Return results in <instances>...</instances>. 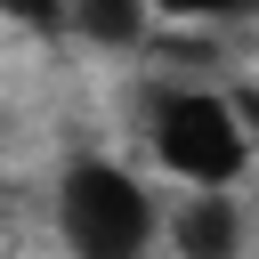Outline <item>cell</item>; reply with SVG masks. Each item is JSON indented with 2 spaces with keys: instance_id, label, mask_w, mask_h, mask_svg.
Instances as JSON below:
<instances>
[{
  "instance_id": "1",
  "label": "cell",
  "mask_w": 259,
  "mask_h": 259,
  "mask_svg": "<svg viewBox=\"0 0 259 259\" xmlns=\"http://www.w3.org/2000/svg\"><path fill=\"white\" fill-rule=\"evenodd\" d=\"M146 138H154V162L178 186H235L243 162H251L243 105L219 97V89H194V81H154L146 89Z\"/></svg>"
},
{
  "instance_id": "2",
  "label": "cell",
  "mask_w": 259,
  "mask_h": 259,
  "mask_svg": "<svg viewBox=\"0 0 259 259\" xmlns=\"http://www.w3.org/2000/svg\"><path fill=\"white\" fill-rule=\"evenodd\" d=\"M57 235H65V251H81V259H138V251L162 235V210H154L146 178H130V170L105 162V154H81V162H65V178H57Z\"/></svg>"
},
{
  "instance_id": "3",
  "label": "cell",
  "mask_w": 259,
  "mask_h": 259,
  "mask_svg": "<svg viewBox=\"0 0 259 259\" xmlns=\"http://www.w3.org/2000/svg\"><path fill=\"white\" fill-rule=\"evenodd\" d=\"M162 235H170L186 259H227V251L243 243V219H235L227 186H194V194H186V210H178V219H162Z\"/></svg>"
},
{
  "instance_id": "4",
  "label": "cell",
  "mask_w": 259,
  "mask_h": 259,
  "mask_svg": "<svg viewBox=\"0 0 259 259\" xmlns=\"http://www.w3.org/2000/svg\"><path fill=\"white\" fill-rule=\"evenodd\" d=\"M146 24H154V0H65V32L97 49H138Z\"/></svg>"
},
{
  "instance_id": "5",
  "label": "cell",
  "mask_w": 259,
  "mask_h": 259,
  "mask_svg": "<svg viewBox=\"0 0 259 259\" xmlns=\"http://www.w3.org/2000/svg\"><path fill=\"white\" fill-rule=\"evenodd\" d=\"M259 0H154V16H170V24H235Z\"/></svg>"
},
{
  "instance_id": "6",
  "label": "cell",
  "mask_w": 259,
  "mask_h": 259,
  "mask_svg": "<svg viewBox=\"0 0 259 259\" xmlns=\"http://www.w3.org/2000/svg\"><path fill=\"white\" fill-rule=\"evenodd\" d=\"M0 16H16L32 32H65V0H0Z\"/></svg>"
}]
</instances>
